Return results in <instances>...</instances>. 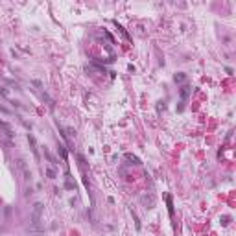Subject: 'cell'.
<instances>
[{
    "instance_id": "cell-1",
    "label": "cell",
    "mask_w": 236,
    "mask_h": 236,
    "mask_svg": "<svg viewBox=\"0 0 236 236\" xmlns=\"http://www.w3.org/2000/svg\"><path fill=\"white\" fill-rule=\"evenodd\" d=\"M42 210H44V205H42V203H35V205H33L31 214H30V223H31V225H37V223L41 221Z\"/></svg>"
},
{
    "instance_id": "cell-8",
    "label": "cell",
    "mask_w": 236,
    "mask_h": 236,
    "mask_svg": "<svg viewBox=\"0 0 236 236\" xmlns=\"http://www.w3.org/2000/svg\"><path fill=\"white\" fill-rule=\"evenodd\" d=\"M0 96L9 98V89H7V87H0Z\"/></svg>"
},
{
    "instance_id": "cell-7",
    "label": "cell",
    "mask_w": 236,
    "mask_h": 236,
    "mask_svg": "<svg viewBox=\"0 0 236 236\" xmlns=\"http://www.w3.org/2000/svg\"><path fill=\"white\" fill-rule=\"evenodd\" d=\"M57 151L61 153V157H63V160H66V149H65V146L63 144H59V148H57Z\"/></svg>"
},
{
    "instance_id": "cell-4",
    "label": "cell",
    "mask_w": 236,
    "mask_h": 236,
    "mask_svg": "<svg viewBox=\"0 0 236 236\" xmlns=\"http://www.w3.org/2000/svg\"><path fill=\"white\" fill-rule=\"evenodd\" d=\"M166 205H168V212H170V216H174V203H172V196H166Z\"/></svg>"
},
{
    "instance_id": "cell-2",
    "label": "cell",
    "mask_w": 236,
    "mask_h": 236,
    "mask_svg": "<svg viewBox=\"0 0 236 236\" xmlns=\"http://www.w3.org/2000/svg\"><path fill=\"white\" fill-rule=\"evenodd\" d=\"M190 92H192V87H188V85H183L181 87V90H179V96H181V100H186L188 96H190Z\"/></svg>"
},
{
    "instance_id": "cell-6",
    "label": "cell",
    "mask_w": 236,
    "mask_h": 236,
    "mask_svg": "<svg viewBox=\"0 0 236 236\" xmlns=\"http://www.w3.org/2000/svg\"><path fill=\"white\" fill-rule=\"evenodd\" d=\"M184 80H186V74H183V72L175 74V81H177V83H183Z\"/></svg>"
},
{
    "instance_id": "cell-3",
    "label": "cell",
    "mask_w": 236,
    "mask_h": 236,
    "mask_svg": "<svg viewBox=\"0 0 236 236\" xmlns=\"http://www.w3.org/2000/svg\"><path fill=\"white\" fill-rule=\"evenodd\" d=\"M28 140H30V146H31V151H33V155L39 159V153H37V146H35V139L31 135H28Z\"/></svg>"
},
{
    "instance_id": "cell-9",
    "label": "cell",
    "mask_w": 236,
    "mask_h": 236,
    "mask_svg": "<svg viewBox=\"0 0 236 236\" xmlns=\"http://www.w3.org/2000/svg\"><path fill=\"white\" fill-rule=\"evenodd\" d=\"M46 175H48L50 179H54V177H56V172H54L52 168H48V170H46Z\"/></svg>"
},
{
    "instance_id": "cell-5",
    "label": "cell",
    "mask_w": 236,
    "mask_h": 236,
    "mask_svg": "<svg viewBox=\"0 0 236 236\" xmlns=\"http://www.w3.org/2000/svg\"><path fill=\"white\" fill-rule=\"evenodd\" d=\"M125 159H129V160H133V164H140V160H139V157H135V155H131V153H125Z\"/></svg>"
}]
</instances>
